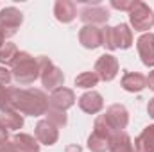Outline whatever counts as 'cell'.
I'll return each instance as SVG.
<instances>
[{"instance_id": "obj_23", "label": "cell", "mask_w": 154, "mask_h": 152, "mask_svg": "<svg viewBox=\"0 0 154 152\" xmlns=\"http://www.w3.org/2000/svg\"><path fill=\"white\" fill-rule=\"evenodd\" d=\"M99 77L95 72H82V74H79L75 77V86L77 88H84V90H90V88H93V86H97L99 84Z\"/></svg>"}, {"instance_id": "obj_22", "label": "cell", "mask_w": 154, "mask_h": 152, "mask_svg": "<svg viewBox=\"0 0 154 152\" xmlns=\"http://www.w3.org/2000/svg\"><path fill=\"white\" fill-rule=\"evenodd\" d=\"M18 48H16V45L14 43H4L2 47H0V65H13V61H14V57L18 56Z\"/></svg>"}, {"instance_id": "obj_17", "label": "cell", "mask_w": 154, "mask_h": 152, "mask_svg": "<svg viewBox=\"0 0 154 152\" xmlns=\"http://www.w3.org/2000/svg\"><path fill=\"white\" fill-rule=\"evenodd\" d=\"M122 88L129 93H138L142 90L147 88V77L138 74V72H125L122 81H120Z\"/></svg>"}, {"instance_id": "obj_6", "label": "cell", "mask_w": 154, "mask_h": 152, "mask_svg": "<svg viewBox=\"0 0 154 152\" xmlns=\"http://www.w3.org/2000/svg\"><path fill=\"white\" fill-rule=\"evenodd\" d=\"M129 22H131L134 31L145 32V31L152 29V25H154V11L145 2L136 0L133 9L129 11Z\"/></svg>"}, {"instance_id": "obj_8", "label": "cell", "mask_w": 154, "mask_h": 152, "mask_svg": "<svg viewBox=\"0 0 154 152\" xmlns=\"http://www.w3.org/2000/svg\"><path fill=\"white\" fill-rule=\"evenodd\" d=\"M118 59L111 54H102L97 61H95V66H93V72L97 74V77L104 82H109L113 81L118 74Z\"/></svg>"}, {"instance_id": "obj_14", "label": "cell", "mask_w": 154, "mask_h": 152, "mask_svg": "<svg viewBox=\"0 0 154 152\" xmlns=\"http://www.w3.org/2000/svg\"><path fill=\"white\" fill-rule=\"evenodd\" d=\"M140 59L145 66H154V32H145L136 39Z\"/></svg>"}, {"instance_id": "obj_20", "label": "cell", "mask_w": 154, "mask_h": 152, "mask_svg": "<svg viewBox=\"0 0 154 152\" xmlns=\"http://www.w3.org/2000/svg\"><path fill=\"white\" fill-rule=\"evenodd\" d=\"M0 122L7 131H18L23 127V114L16 109H5L0 113Z\"/></svg>"}, {"instance_id": "obj_30", "label": "cell", "mask_w": 154, "mask_h": 152, "mask_svg": "<svg viewBox=\"0 0 154 152\" xmlns=\"http://www.w3.org/2000/svg\"><path fill=\"white\" fill-rule=\"evenodd\" d=\"M82 149L79 147V145H68L66 149H65V152H81Z\"/></svg>"}, {"instance_id": "obj_7", "label": "cell", "mask_w": 154, "mask_h": 152, "mask_svg": "<svg viewBox=\"0 0 154 152\" xmlns=\"http://www.w3.org/2000/svg\"><path fill=\"white\" fill-rule=\"evenodd\" d=\"M22 23H23V14L20 9L9 5V7H4L0 11V32L5 38L14 36Z\"/></svg>"}, {"instance_id": "obj_1", "label": "cell", "mask_w": 154, "mask_h": 152, "mask_svg": "<svg viewBox=\"0 0 154 152\" xmlns=\"http://www.w3.org/2000/svg\"><path fill=\"white\" fill-rule=\"evenodd\" d=\"M48 97L38 88H13L11 86V109L27 116H41L48 111Z\"/></svg>"}, {"instance_id": "obj_10", "label": "cell", "mask_w": 154, "mask_h": 152, "mask_svg": "<svg viewBox=\"0 0 154 152\" xmlns=\"http://www.w3.org/2000/svg\"><path fill=\"white\" fill-rule=\"evenodd\" d=\"M79 18L84 22V25H104L109 20V11L102 5H84L79 13Z\"/></svg>"}, {"instance_id": "obj_21", "label": "cell", "mask_w": 154, "mask_h": 152, "mask_svg": "<svg viewBox=\"0 0 154 152\" xmlns=\"http://www.w3.org/2000/svg\"><path fill=\"white\" fill-rule=\"evenodd\" d=\"M108 150L109 152H134L131 136H129L125 131L116 132L115 136L111 138V143H109V149H108Z\"/></svg>"}, {"instance_id": "obj_13", "label": "cell", "mask_w": 154, "mask_h": 152, "mask_svg": "<svg viewBox=\"0 0 154 152\" xmlns=\"http://www.w3.org/2000/svg\"><path fill=\"white\" fill-rule=\"evenodd\" d=\"M79 43L88 50H95L102 47V29L95 25H84L79 31Z\"/></svg>"}, {"instance_id": "obj_15", "label": "cell", "mask_w": 154, "mask_h": 152, "mask_svg": "<svg viewBox=\"0 0 154 152\" xmlns=\"http://www.w3.org/2000/svg\"><path fill=\"white\" fill-rule=\"evenodd\" d=\"M79 108L84 111V113L88 114H97L102 111V108H104V100H102V95L100 93H97V91H93V90H90V91H86V93H82L81 97H79Z\"/></svg>"}, {"instance_id": "obj_28", "label": "cell", "mask_w": 154, "mask_h": 152, "mask_svg": "<svg viewBox=\"0 0 154 152\" xmlns=\"http://www.w3.org/2000/svg\"><path fill=\"white\" fill-rule=\"evenodd\" d=\"M4 141H9V131L2 125V122H0V143H4Z\"/></svg>"}, {"instance_id": "obj_11", "label": "cell", "mask_w": 154, "mask_h": 152, "mask_svg": "<svg viewBox=\"0 0 154 152\" xmlns=\"http://www.w3.org/2000/svg\"><path fill=\"white\" fill-rule=\"evenodd\" d=\"M75 100L77 99H75L74 90L65 88V86L54 90V91L50 93V97H48V104H50V108H54V109H61V111H66L68 108H72V106L75 104Z\"/></svg>"}, {"instance_id": "obj_19", "label": "cell", "mask_w": 154, "mask_h": 152, "mask_svg": "<svg viewBox=\"0 0 154 152\" xmlns=\"http://www.w3.org/2000/svg\"><path fill=\"white\" fill-rule=\"evenodd\" d=\"M134 152H154V125H147L136 136Z\"/></svg>"}, {"instance_id": "obj_25", "label": "cell", "mask_w": 154, "mask_h": 152, "mask_svg": "<svg viewBox=\"0 0 154 152\" xmlns=\"http://www.w3.org/2000/svg\"><path fill=\"white\" fill-rule=\"evenodd\" d=\"M11 109V86L0 84V111Z\"/></svg>"}, {"instance_id": "obj_29", "label": "cell", "mask_w": 154, "mask_h": 152, "mask_svg": "<svg viewBox=\"0 0 154 152\" xmlns=\"http://www.w3.org/2000/svg\"><path fill=\"white\" fill-rule=\"evenodd\" d=\"M147 86L154 91V70L152 72H149V75H147Z\"/></svg>"}, {"instance_id": "obj_18", "label": "cell", "mask_w": 154, "mask_h": 152, "mask_svg": "<svg viewBox=\"0 0 154 152\" xmlns=\"http://www.w3.org/2000/svg\"><path fill=\"white\" fill-rule=\"evenodd\" d=\"M13 145L16 152H39V143L38 140L31 134H25V132H18L11 138Z\"/></svg>"}, {"instance_id": "obj_31", "label": "cell", "mask_w": 154, "mask_h": 152, "mask_svg": "<svg viewBox=\"0 0 154 152\" xmlns=\"http://www.w3.org/2000/svg\"><path fill=\"white\" fill-rule=\"evenodd\" d=\"M4 43H5V36H4V34H2V32H0V47H2V45H4Z\"/></svg>"}, {"instance_id": "obj_12", "label": "cell", "mask_w": 154, "mask_h": 152, "mask_svg": "<svg viewBox=\"0 0 154 152\" xmlns=\"http://www.w3.org/2000/svg\"><path fill=\"white\" fill-rule=\"evenodd\" d=\"M34 136L38 140V143H43L47 147H52L57 140H59V131L54 123H50L47 118L39 120L34 127Z\"/></svg>"}, {"instance_id": "obj_16", "label": "cell", "mask_w": 154, "mask_h": 152, "mask_svg": "<svg viewBox=\"0 0 154 152\" xmlns=\"http://www.w3.org/2000/svg\"><path fill=\"white\" fill-rule=\"evenodd\" d=\"M54 16L57 22L61 23H70L74 22L77 16V7H75V2L72 0H57L54 4Z\"/></svg>"}, {"instance_id": "obj_3", "label": "cell", "mask_w": 154, "mask_h": 152, "mask_svg": "<svg viewBox=\"0 0 154 152\" xmlns=\"http://www.w3.org/2000/svg\"><path fill=\"white\" fill-rule=\"evenodd\" d=\"M102 47L108 50H127L133 47V31L127 23H118L115 27H102Z\"/></svg>"}, {"instance_id": "obj_2", "label": "cell", "mask_w": 154, "mask_h": 152, "mask_svg": "<svg viewBox=\"0 0 154 152\" xmlns=\"http://www.w3.org/2000/svg\"><path fill=\"white\" fill-rule=\"evenodd\" d=\"M11 75L20 86H29L39 77L38 61L29 52H18L11 65Z\"/></svg>"}, {"instance_id": "obj_5", "label": "cell", "mask_w": 154, "mask_h": 152, "mask_svg": "<svg viewBox=\"0 0 154 152\" xmlns=\"http://www.w3.org/2000/svg\"><path fill=\"white\" fill-rule=\"evenodd\" d=\"M36 61L39 66V79H41L43 88L48 91L61 88L65 82V75H63L61 68H57L47 56H39V57H36Z\"/></svg>"}, {"instance_id": "obj_27", "label": "cell", "mask_w": 154, "mask_h": 152, "mask_svg": "<svg viewBox=\"0 0 154 152\" xmlns=\"http://www.w3.org/2000/svg\"><path fill=\"white\" fill-rule=\"evenodd\" d=\"M11 81H13L11 72H9L5 66H0V84H2V86H9Z\"/></svg>"}, {"instance_id": "obj_24", "label": "cell", "mask_w": 154, "mask_h": 152, "mask_svg": "<svg viewBox=\"0 0 154 152\" xmlns=\"http://www.w3.org/2000/svg\"><path fill=\"white\" fill-rule=\"evenodd\" d=\"M45 116H47V120H48L50 123H54L57 129H59V127H65V125L68 123L66 113H65V111H61V109H54V108H48V111L45 113Z\"/></svg>"}, {"instance_id": "obj_26", "label": "cell", "mask_w": 154, "mask_h": 152, "mask_svg": "<svg viewBox=\"0 0 154 152\" xmlns=\"http://www.w3.org/2000/svg\"><path fill=\"white\" fill-rule=\"evenodd\" d=\"M134 2H136V0H120V2H118V0H113V2H111V7H113V9H118V11H127V13H129V11L133 9Z\"/></svg>"}, {"instance_id": "obj_9", "label": "cell", "mask_w": 154, "mask_h": 152, "mask_svg": "<svg viewBox=\"0 0 154 152\" xmlns=\"http://www.w3.org/2000/svg\"><path fill=\"white\" fill-rule=\"evenodd\" d=\"M104 118H106V122L109 123V127H111L115 132H120V131H124V129L127 127V123H129V111H127L125 106H122V104H113V106H109V108L106 109Z\"/></svg>"}, {"instance_id": "obj_4", "label": "cell", "mask_w": 154, "mask_h": 152, "mask_svg": "<svg viewBox=\"0 0 154 152\" xmlns=\"http://www.w3.org/2000/svg\"><path fill=\"white\" fill-rule=\"evenodd\" d=\"M116 132L106 123L104 116L99 114L93 122V131L91 134L88 136V149L91 152H106L109 149V143H111V138L115 136Z\"/></svg>"}]
</instances>
